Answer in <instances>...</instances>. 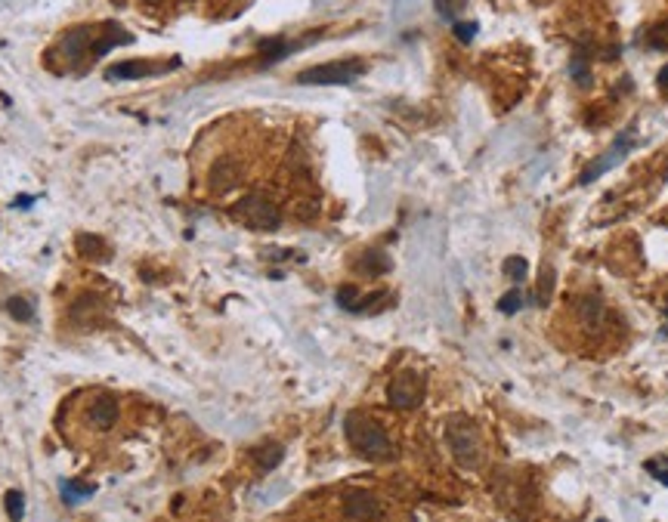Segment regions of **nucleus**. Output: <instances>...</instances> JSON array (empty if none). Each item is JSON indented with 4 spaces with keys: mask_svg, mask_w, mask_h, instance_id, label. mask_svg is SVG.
<instances>
[{
    "mask_svg": "<svg viewBox=\"0 0 668 522\" xmlns=\"http://www.w3.org/2000/svg\"><path fill=\"white\" fill-rule=\"evenodd\" d=\"M344 430H346L350 445L359 451L362 458H368V460H390L393 458L390 436H387V430L378 421H371L368 414L350 412L346 414V421H344Z\"/></svg>",
    "mask_w": 668,
    "mask_h": 522,
    "instance_id": "nucleus-1",
    "label": "nucleus"
},
{
    "mask_svg": "<svg viewBox=\"0 0 668 522\" xmlns=\"http://www.w3.org/2000/svg\"><path fill=\"white\" fill-rule=\"evenodd\" d=\"M446 442H449L452 458L458 460L464 470H477L483 464V439H480V430L470 417L455 414L449 424H446Z\"/></svg>",
    "mask_w": 668,
    "mask_h": 522,
    "instance_id": "nucleus-2",
    "label": "nucleus"
},
{
    "mask_svg": "<svg viewBox=\"0 0 668 522\" xmlns=\"http://www.w3.org/2000/svg\"><path fill=\"white\" fill-rule=\"evenodd\" d=\"M232 213L244 222V226L260 229V232H273V229H278V222H282V213H278V208L266 198V195H260V192L244 195V198L232 208Z\"/></svg>",
    "mask_w": 668,
    "mask_h": 522,
    "instance_id": "nucleus-3",
    "label": "nucleus"
},
{
    "mask_svg": "<svg viewBox=\"0 0 668 522\" xmlns=\"http://www.w3.org/2000/svg\"><path fill=\"white\" fill-rule=\"evenodd\" d=\"M366 72V65L359 59L353 62H325L316 68H307V72L298 74L300 84H316V87H328V84H353L359 74Z\"/></svg>",
    "mask_w": 668,
    "mask_h": 522,
    "instance_id": "nucleus-4",
    "label": "nucleus"
},
{
    "mask_svg": "<svg viewBox=\"0 0 668 522\" xmlns=\"http://www.w3.org/2000/svg\"><path fill=\"white\" fill-rule=\"evenodd\" d=\"M424 399V378L415 371H400L387 387V402L400 412H412V408L421 405Z\"/></svg>",
    "mask_w": 668,
    "mask_h": 522,
    "instance_id": "nucleus-5",
    "label": "nucleus"
},
{
    "mask_svg": "<svg viewBox=\"0 0 668 522\" xmlns=\"http://www.w3.org/2000/svg\"><path fill=\"white\" fill-rule=\"evenodd\" d=\"M180 65V59H162V62H155V59H130V62H118L108 68V81H140V78H155V74H164V72H174V68Z\"/></svg>",
    "mask_w": 668,
    "mask_h": 522,
    "instance_id": "nucleus-6",
    "label": "nucleus"
},
{
    "mask_svg": "<svg viewBox=\"0 0 668 522\" xmlns=\"http://www.w3.org/2000/svg\"><path fill=\"white\" fill-rule=\"evenodd\" d=\"M344 513L353 522H380L384 519V504L368 489H350L344 494Z\"/></svg>",
    "mask_w": 668,
    "mask_h": 522,
    "instance_id": "nucleus-7",
    "label": "nucleus"
},
{
    "mask_svg": "<svg viewBox=\"0 0 668 522\" xmlns=\"http://www.w3.org/2000/svg\"><path fill=\"white\" fill-rule=\"evenodd\" d=\"M118 417H121V402H118L112 392H96V396L90 399L87 424L93 426V430H99V433L112 430V426L118 424Z\"/></svg>",
    "mask_w": 668,
    "mask_h": 522,
    "instance_id": "nucleus-8",
    "label": "nucleus"
},
{
    "mask_svg": "<svg viewBox=\"0 0 668 522\" xmlns=\"http://www.w3.org/2000/svg\"><path fill=\"white\" fill-rule=\"evenodd\" d=\"M242 176H244V170L239 161L220 158V161H214V167H210V174H208V186H210V192H232V189H239Z\"/></svg>",
    "mask_w": 668,
    "mask_h": 522,
    "instance_id": "nucleus-9",
    "label": "nucleus"
},
{
    "mask_svg": "<svg viewBox=\"0 0 668 522\" xmlns=\"http://www.w3.org/2000/svg\"><path fill=\"white\" fill-rule=\"evenodd\" d=\"M628 149H631V133H625V136H619V142H616V145H613L610 152H606L604 158H600V161H594V164H591V167L585 170V174H582V186L594 183V179H597L600 174H606V170L613 167V161H619V158H625V155H628Z\"/></svg>",
    "mask_w": 668,
    "mask_h": 522,
    "instance_id": "nucleus-10",
    "label": "nucleus"
},
{
    "mask_svg": "<svg viewBox=\"0 0 668 522\" xmlns=\"http://www.w3.org/2000/svg\"><path fill=\"white\" fill-rule=\"evenodd\" d=\"M576 306H579V319L585 322V328L588 331H597L600 328V322H604V303L597 300V297H579L576 300Z\"/></svg>",
    "mask_w": 668,
    "mask_h": 522,
    "instance_id": "nucleus-11",
    "label": "nucleus"
},
{
    "mask_svg": "<svg viewBox=\"0 0 668 522\" xmlns=\"http://www.w3.org/2000/svg\"><path fill=\"white\" fill-rule=\"evenodd\" d=\"M282 458H285V448H282L278 442H266V445H260V448H254V460H257V470H260V473H269V470H276Z\"/></svg>",
    "mask_w": 668,
    "mask_h": 522,
    "instance_id": "nucleus-12",
    "label": "nucleus"
},
{
    "mask_svg": "<svg viewBox=\"0 0 668 522\" xmlns=\"http://www.w3.org/2000/svg\"><path fill=\"white\" fill-rule=\"evenodd\" d=\"M359 269L366 272V276H384V272L390 269V256H387L384 251H366Z\"/></svg>",
    "mask_w": 668,
    "mask_h": 522,
    "instance_id": "nucleus-13",
    "label": "nucleus"
},
{
    "mask_svg": "<svg viewBox=\"0 0 668 522\" xmlns=\"http://www.w3.org/2000/svg\"><path fill=\"white\" fill-rule=\"evenodd\" d=\"M78 251L84 256H93V260H96V256H108L103 238H96V235H81L78 238Z\"/></svg>",
    "mask_w": 668,
    "mask_h": 522,
    "instance_id": "nucleus-14",
    "label": "nucleus"
},
{
    "mask_svg": "<svg viewBox=\"0 0 668 522\" xmlns=\"http://www.w3.org/2000/svg\"><path fill=\"white\" fill-rule=\"evenodd\" d=\"M526 272H529L526 256H507V260H504V276H507V278L523 281V278H526Z\"/></svg>",
    "mask_w": 668,
    "mask_h": 522,
    "instance_id": "nucleus-15",
    "label": "nucleus"
},
{
    "mask_svg": "<svg viewBox=\"0 0 668 522\" xmlns=\"http://www.w3.org/2000/svg\"><path fill=\"white\" fill-rule=\"evenodd\" d=\"M4 504H6V513H10V519L13 522H19L22 516H25V498H22V492H6V498H4Z\"/></svg>",
    "mask_w": 668,
    "mask_h": 522,
    "instance_id": "nucleus-16",
    "label": "nucleus"
},
{
    "mask_svg": "<svg viewBox=\"0 0 668 522\" xmlns=\"http://www.w3.org/2000/svg\"><path fill=\"white\" fill-rule=\"evenodd\" d=\"M96 492V485H87V482H65V489H62V498L65 501H78V498H87V494Z\"/></svg>",
    "mask_w": 668,
    "mask_h": 522,
    "instance_id": "nucleus-17",
    "label": "nucleus"
},
{
    "mask_svg": "<svg viewBox=\"0 0 668 522\" xmlns=\"http://www.w3.org/2000/svg\"><path fill=\"white\" fill-rule=\"evenodd\" d=\"M520 306H523V294H520V290H507L502 300H498V312L514 315V312H520Z\"/></svg>",
    "mask_w": 668,
    "mask_h": 522,
    "instance_id": "nucleus-18",
    "label": "nucleus"
},
{
    "mask_svg": "<svg viewBox=\"0 0 668 522\" xmlns=\"http://www.w3.org/2000/svg\"><path fill=\"white\" fill-rule=\"evenodd\" d=\"M6 310H10V315L13 319H19V322H31V303L28 300H22V297H13L10 303H6Z\"/></svg>",
    "mask_w": 668,
    "mask_h": 522,
    "instance_id": "nucleus-19",
    "label": "nucleus"
},
{
    "mask_svg": "<svg viewBox=\"0 0 668 522\" xmlns=\"http://www.w3.org/2000/svg\"><path fill=\"white\" fill-rule=\"evenodd\" d=\"M650 47H653V50H668V22H659L656 28H650Z\"/></svg>",
    "mask_w": 668,
    "mask_h": 522,
    "instance_id": "nucleus-20",
    "label": "nucleus"
},
{
    "mask_svg": "<svg viewBox=\"0 0 668 522\" xmlns=\"http://www.w3.org/2000/svg\"><path fill=\"white\" fill-rule=\"evenodd\" d=\"M464 4H468V0H436V10L443 13L446 19H455V16L464 10Z\"/></svg>",
    "mask_w": 668,
    "mask_h": 522,
    "instance_id": "nucleus-21",
    "label": "nucleus"
},
{
    "mask_svg": "<svg viewBox=\"0 0 668 522\" xmlns=\"http://www.w3.org/2000/svg\"><path fill=\"white\" fill-rule=\"evenodd\" d=\"M473 34H477V25H473V22H458V25H455V38L464 40V44L473 40Z\"/></svg>",
    "mask_w": 668,
    "mask_h": 522,
    "instance_id": "nucleus-22",
    "label": "nucleus"
},
{
    "mask_svg": "<svg viewBox=\"0 0 668 522\" xmlns=\"http://www.w3.org/2000/svg\"><path fill=\"white\" fill-rule=\"evenodd\" d=\"M656 81H659V87H662V90H668V65L662 68V72H659V78H656Z\"/></svg>",
    "mask_w": 668,
    "mask_h": 522,
    "instance_id": "nucleus-23",
    "label": "nucleus"
},
{
    "mask_svg": "<svg viewBox=\"0 0 668 522\" xmlns=\"http://www.w3.org/2000/svg\"><path fill=\"white\" fill-rule=\"evenodd\" d=\"M650 470H653V473H656V479H659V482H665V485H668V470H656V467H650Z\"/></svg>",
    "mask_w": 668,
    "mask_h": 522,
    "instance_id": "nucleus-24",
    "label": "nucleus"
},
{
    "mask_svg": "<svg viewBox=\"0 0 668 522\" xmlns=\"http://www.w3.org/2000/svg\"><path fill=\"white\" fill-rule=\"evenodd\" d=\"M146 4H158V0H146Z\"/></svg>",
    "mask_w": 668,
    "mask_h": 522,
    "instance_id": "nucleus-25",
    "label": "nucleus"
},
{
    "mask_svg": "<svg viewBox=\"0 0 668 522\" xmlns=\"http://www.w3.org/2000/svg\"><path fill=\"white\" fill-rule=\"evenodd\" d=\"M665 315H668V310H665Z\"/></svg>",
    "mask_w": 668,
    "mask_h": 522,
    "instance_id": "nucleus-26",
    "label": "nucleus"
}]
</instances>
